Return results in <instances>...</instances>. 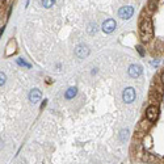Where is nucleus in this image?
<instances>
[{
  "label": "nucleus",
  "mask_w": 164,
  "mask_h": 164,
  "mask_svg": "<svg viewBox=\"0 0 164 164\" xmlns=\"http://www.w3.org/2000/svg\"><path fill=\"white\" fill-rule=\"evenodd\" d=\"M139 34H141L142 41H144V42H148L152 38V36H154V26H152V21L150 17H144L141 21Z\"/></svg>",
  "instance_id": "f257e3e1"
},
{
  "label": "nucleus",
  "mask_w": 164,
  "mask_h": 164,
  "mask_svg": "<svg viewBox=\"0 0 164 164\" xmlns=\"http://www.w3.org/2000/svg\"><path fill=\"white\" fill-rule=\"evenodd\" d=\"M158 116H159V108L155 107V105H150L147 108V110H146V118L150 122H155L158 119Z\"/></svg>",
  "instance_id": "f03ea898"
},
{
  "label": "nucleus",
  "mask_w": 164,
  "mask_h": 164,
  "mask_svg": "<svg viewBox=\"0 0 164 164\" xmlns=\"http://www.w3.org/2000/svg\"><path fill=\"white\" fill-rule=\"evenodd\" d=\"M122 98L126 104H131L134 100H135V89L129 87V88H125L123 89V93H122Z\"/></svg>",
  "instance_id": "7ed1b4c3"
},
{
  "label": "nucleus",
  "mask_w": 164,
  "mask_h": 164,
  "mask_svg": "<svg viewBox=\"0 0 164 164\" xmlns=\"http://www.w3.org/2000/svg\"><path fill=\"white\" fill-rule=\"evenodd\" d=\"M75 55L80 58V59H84L89 55V49L87 45H78L75 47Z\"/></svg>",
  "instance_id": "20e7f679"
},
{
  "label": "nucleus",
  "mask_w": 164,
  "mask_h": 164,
  "mask_svg": "<svg viewBox=\"0 0 164 164\" xmlns=\"http://www.w3.org/2000/svg\"><path fill=\"white\" fill-rule=\"evenodd\" d=\"M133 13H134V8L133 7H130V5L122 7V8L118 11V14H119V17H121L122 20H129L130 17L133 16Z\"/></svg>",
  "instance_id": "39448f33"
},
{
  "label": "nucleus",
  "mask_w": 164,
  "mask_h": 164,
  "mask_svg": "<svg viewBox=\"0 0 164 164\" xmlns=\"http://www.w3.org/2000/svg\"><path fill=\"white\" fill-rule=\"evenodd\" d=\"M116 26H117V24H116V21L113 20V19H108V20H105L104 23H103V30H104V33H112V32H114Z\"/></svg>",
  "instance_id": "423d86ee"
},
{
  "label": "nucleus",
  "mask_w": 164,
  "mask_h": 164,
  "mask_svg": "<svg viewBox=\"0 0 164 164\" xmlns=\"http://www.w3.org/2000/svg\"><path fill=\"white\" fill-rule=\"evenodd\" d=\"M41 97H42V93H41V91L37 88L32 89L30 92H29V101H30L32 104H37L38 101L41 100Z\"/></svg>",
  "instance_id": "0eeeda50"
},
{
  "label": "nucleus",
  "mask_w": 164,
  "mask_h": 164,
  "mask_svg": "<svg viewBox=\"0 0 164 164\" xmlns=\"http://www.w3.org/2000/svg\"><path fill=\"white\" fill-rule=\"evenodd\" d=\"M127 72H129V75L131 78H138V76H141V74H142V67L139 64H131L129 67V70H127Z\"/></svg>",
  "instance_id": "6e6552de"
},
{
  "label": "nucleus",
  "mask_w": 164,
  "mask_h": 164,
  "mask_svg": "<svg viewBox=\"0 0 164 164\" xmlns=\"http://www.w3.org/2000/svg\"><path fill=\"white\" fill-rule=\"evenodd\" d=\"M16 41L14 39H11L9 43H8V46H7V50H5V55L7 57H9V55H13L14 53L17 51V49H16Z\"/></svg>",
  "instance_id": "1a4fd4ad"
},
{
  "label": "nucleus",
  "mask_w": 164,
  "mask_h": 164,
  "mask_svg": "<svg viewBox=\"0 0 164 164\" xmlns=\"http://www.w3.org/2000/svg\"><path fill=\"white\" fill-rule=\"evenodd\" d=\"M76 93H78V88H75V87H71V88H68L66 91L64 93V97L67 98V100H71V98H74L76 96Z\"/></svg>",
  "instance_id": "9d476101"
},
{
  "label": "nucleus",
  "mask_w": 164,
  "mask_h": 164,
  "mask_svg": "<svg viewBox=\"0 0 164 164\" xmlns=\"http://www.w3.org/2000/svg\"><path fill=\"white\" fill-rule=\"evenodd\" d=\"M143 143H144V147L147 148V150H150V148L152 147V137L150 135V134H147V135L144 137Z\"/></svg>",
  "instance_id": "9b49d317"
},
{
  "label": "nucleus",
  "mask_w": 164,
  "mask_h": 164,
  "mask_svg": "<svg viewBox=\"0 0 164 164\" xmlns=\"http://www.w3.org/2000/svg\"><path fill=\"white\" fill-rule=\"evenodd\" d=\"M142 160L143 162H155L156 158L151 154H144V155H142Z\"/></svg>",
  "instance_id": "f8f14e48"
},
{
  "label": "nucleus",
  "mask_w": 164,
  "mask_h": 164,
  "mask_svg": "<svg viewBox=\"0 0 164 164\" xmlns=\"http://www.w3.org/2000/svg\"><path fill=\"white\" fill-rule=\"evenodd\" d=\"M54 4H55V0H42V5L45 8H51Z\"/></svg>",
  "instance_id": "ddd939ff"
},
{
  "label": "nucleus",
  "mask_w": 164,
  "mask_h": 164,
  "mask_svg": "<svg viewBox=\"0 0 164 164\" xmlns=\"http://www.w3.org/2000/svg\"><path fill=\"white\" fill-rule=\"evenodd\" d=\"M17 64H20V66H24V67H26V68H30L32 67V64L30 63H28V62H25L24 59H17Z\"/></svg>",
  "instance_id": "4468645a"
},
{
  "label": "nucleus",
  "mask_w": 164,
  "mask_h": 164,
  "mask_svg": "<svg viewBox=\"0 0 164 164\" xmlns=\"http://www.w3.org/2000/svg\"><path fill=\"white\" fill-rule=\"evenodd\" d=\"M5 80H7V76L4 72H0V87L5 84Z\"/></svg>",
  "instance_id": "2eb2a0df"
},
{
  "label": "nucleus",
  "mask_w": 164,
  "mask_h": 164,
  "mask_svg": "<svg viewBox=\"0 0 164 164\" xmlns=\"http://www.w3.org/2000/svg\"><path fill=\"white\" fill-rule=\"evenodd\" d=\"M137 50H138V53H139L142 57L144 55V50H143V47H142V46H137Z\"/></svg>",
  "instance_id": "dca6fc26"
},
{
  "label": "nucleus",
  "mask_w": 164,
  "mask_h": 164,
  "mask_svg": "<svg viewBox=\"0 0 164 164\" xmlns=\"http://www.w3.org/2000/svg\"><path fill=\"white\" fill-rule=\"evenodd\" d=\"M5 5V0H0V7H4Z\"/></svg>",
  "instance_id": "f3484780"
},
{
  "label": "nucleus",
  "mask_w": 164,
  "mask_h": 164,
  "mask_svg": "<svg viewBox=\"0 0 164 164\" xmlns=\"http://www.w3.org/2000/svg\"><path fill=\"white\" fill-rule=\"evenodd\" d=\"M160 80H162V83H164V71H163V74H162V76H160Z\"/></svg>",
  "instance_id": "a211bd4d"
}]
</instances>
